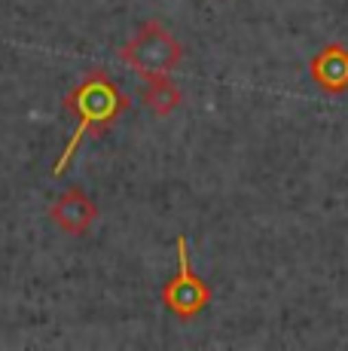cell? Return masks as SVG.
Returning <instances> with one entry per match:
<instances>
[{
	"label": "cell",
	"instance_id": "6da1fadb",
	"mask_svg": "<svg viewBox=\"0 0 348 351\" xmlns=\"http://www.w3.org/2000/svg\"><path fill=\"white\" fill-rule=\"evenodd\" d=\"M129 104H132L129 95L119 89L116 80L107 71L95 67V71L86 73L68 95H64V110L77 119V125H73V134L68 144H64L62 156L52 165V178H62V174L68 171V165L73 162V153L79 150L83 138L101 134L113 123H119V117L129 110Z\"/></svg>",
	"mask_w": 348,
	"mask_h": 351
},
{
	"label": "cell",
	"instance_id": "7a4b0ae2",
	"mask_svg": "<svg viewBox=\"0 0 348 351\" xmlns=\"http://www.w3.org/2000/svg\"><path fill=\"white\" fill-rule=\"evenodd\" d=\"M180 58H184V46L174 40V34L162 22H144L135 31V37L119 49V62H125L144 80L169 77L180 64Z\"/></svg>",
	"mask_w": 348,
	"mask_h": 351
},
{
	"label": "cell",
	"instance_id": "3957f363",
	"mask_svg": "<svg viewBox=\"0 0 348 351\" xmlns=\"http://www.w3.org/2000/svg\"><path fill=\"white\" fill-rule=\"evenodd\" d=\"M174 247H177V272H174L171 281L162 285L159 296H162V306L169 308L177 321H192L211 306V287H208V281L192 269L186 235H177Z\"/></svg>",
	"mask_w": 348,
	"mask_h": 351
},
{
	"label": "cell",
	"instance_id": "277c9868",
	"mask_svg": "<svg viewBox=\"0 0 348 351\" xmlns=\"http://www.w3.org/2000/svg\"><path fill=\"white\" fill-rule=\"evenodd\" d=\"M49 220L64 235H86L98 220V205L79 186H68L49 205Z\"/></svg>",
	"mask_w": 348,
	"mask_h": 351
},
{
	"label": "cell",
	"instance_id": "5b68a950",
	"mask_svg": "<svg viewBox=\"0 0 348 351\" xmlns=\"http://www.w3.org/2000/svg\"><path fill=\"white\" fill-rule=\"evenodd\" d=\"M309 73L321 92L327 95H343L348 89V49L343 43H327L324 49L309 62Z\"/></svg>",
	"mask_w": 348,
	"mask_h": 351
},
{
	"label": "cell",
	"instance_id": "8992f818",
	"mask_svg": "<svg viewBox=\"0 0 348 351\" xmlns=\"http://www.w3.org/2000/svg\"><path fill=\"white\" fill-rule=\"evenodd\" d=\"M140 98H144V107L153 117H171L184 101V92L171 77H150L140 89Z\"/></svg>",
	"mask_w": 348,
	"mask_h": 351
}]
</instances>
